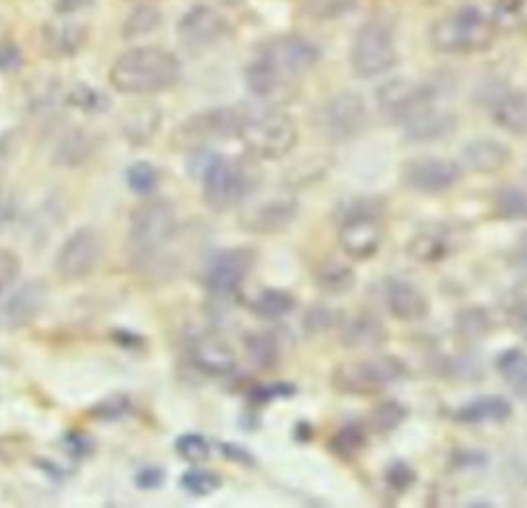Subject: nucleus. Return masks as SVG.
I'll list each match as a JSON object with an SVG mask.
<instances>
[{
    "instance_id": "f257e3e1",
    "label": "nucleus",
    "mask_w": 527,
    "mask_h": 508,
    "mask_svg": "<svg viewBox=\"0 0 527 508\" xmlns=\"http://www.w3.org/2000/svg\"><path fill=\"white\" fill-rule=\"evenodd\" d=\"M320 58V48L301 35H276L260 46L245 68V85L254 97L278 103L297 89V83L318 66Z\"/></svg>"
},
{
    "instance_id": "f03ea898",
    "label": "nucleus",
    "mask_w": 527,
    "mask_h": 508,
    "mask_svg": "<svg viewBox=\"0 0 527 508\" xmlns=\"http://www.w3.org/2000/svg\"><path fill=\"white\" fill-rule=\"evenodd\" d=\"M182 77V62L157 46L124 52L110 70V83L122 95H155L171 89Z\"/></svg>"
},
{
    "instance_id": "7ed1b4c3",
    "label": "nucleus",
    "mask_w": 527,
    "mask_h": 508,
    "mask_svg": "<svg viewBox=\"0 0 527 508\" xmlns=\"http://www.w3.org/2000/svg\"><path fill=\"white\" fill-rule=\"evenodd\" d=\"M237 138L254 157L276 161L287 157L299 140L297 124L291 114L276 103L239 107Z\"/></svg>"
},
{
    "instance_id": "20e7f679",
    "label": "nucleus",
    "mask_w": 527,
    "mask_h": 508,
    "mask_svg": "<svg viewBox=\"0 0 527 508\" xmlns=\"http://www.w3.org/2000/svg\"><path fill=\"white\" fill-rule=\"evenodd\" d=\"M497 21L478 7H460L431 27L433 50L449 56H468L488 50L497 40Z\"/></svg>"
},
{
    "instance_id": "39448f33",
    "label": "nucleus",
    "mask_w": 527,
    "mask_h": 508,
    "mask_svg": "<svg viewBox=\"0 0 527 508\" xmlns=\"http://www.w3.org/2000/svg\"><path fill=\"white\" fill-rule=\"evenodd\" d=\"M198 175L202 179L204 202L217 212L243 204L258 188L254 169L248 163L229 157L202 155Z\"/></svg>"
},
{
    "instance_id": "423d86ee",
    "label": "nucleus",
    "mask_w": 527,
    "mask_h": 508,
    "mask_svg": "<svg viewBox=\"0 0 527 508\" xmlns=\"http://www.w3.org/2000/svg\"><path fill=\"white\" fill-rule=\"evenodd\" d=\"M398 64V48L394 29L381 21L371 19L359 27L350 48V66L359 79H375L390 72Z\"/></svg>"
},
{
    "instance_id": "0eeeda50",
    "label": "nucleus",
    "mask_w": 527,
    "mask_h": 508,
    "mask_svg": "<svg viewBox=\"0 0 527 508\" xmlns=\"http://www.w3.org/2000/svg\"><path fill=\"white\" fill-rule=\"evenodd\" d=\"M381 208L373 200H355L342 210L338 243L350 260H371L383 241V229L379 219Z\"/></svg>"
},
{
    "instance_id": "6e6552de",
    "label": "nucleus",
    "mask_w": 527,
    "mask_h": 508,
    "mask_svg": "<svg viewBox=\"0 0 527 508\" xmlns=\"http://www.w3.org/2000/svg\"><path fill=\"white\" fill-rule=\"evenodd\" d=\"M175 229H178V219L167 202L155 200L138 206L130 216V231L128 243L136 260H153L155 253L171 241Z\"/></svg>"
},
{
    "instance_id": "1a4fd4ad",
    "label": "nucleus",
    "mask_w": 527,
    "mask_h": 508,
    "mask_svg": "<svg viewBox=\"0 0 527 508\" xmlns=\"http://www.w3.org/2000/svg\"><path fill=\"white\" fill-rule=\"evenodd\" d=\"M315 128L324 138L334 142H346L357 138L369 124L367 103L361 95L342 91L326 99L315 112Z\"/></svg>"
},
{
    "instance_id": "9d476101",
    "label": "nucleus",
    "mask_w": 527,
    "mask_h": 508,
    "mask_svg": "<svg viewBox=\"0 0 527 508\" xmlns=\"http://www.w3.org/2000/svg\"><path fill=\"white\" fill-rule=\"evenodd\" d=\"M437 91L431 85L394 79L377 89V107L385 120L406 126L410 120L435 107Z\"/></svg>"
},
{
    "instance_id": "9b49d317",
    "label": "nucleus",
    "mask_w": 527,
    "mask_h": 508,
    "mask_svg": "<svg viewBox=\"0 0 527 508\" xmlns=\"http://www.w3.org/2000/svg\"><path fill=\"white\" fill-rule=\"evenodd\" d=\"M406 367L396 356H375L359 362H350L336 369V385L348 393H377L385 385L402 379Z\"/></svg>"
},
{
    "instance_id": "f8f14e48",
    "label": "nucleus",
    "mask_w": 527,
    "mask_h": 508,
    "mask_svg": "<svg viewBox=\"0 0 527 508\" xmlns=\"http://www.w3.org/2000/svg\"><path fill=\"white\" fill-rule=\"evenodd\" d=\"M299 214V202L291 194L274 192L248 204L241 212V227L256 235H276L289 229Z\"/></svg>"
},
{
    "instance_id": "ddd939ff",
    "label": "nucleus",
    "mask_w": 527,
    "mask_h": 508,
    "mask_svg": "<svg viewBox=\"0 0 527 508\" xmlns=\"http://www.w3.org/2000/svg\"><path fill=\"white\" fill-rule=\"evenodd\" d=\"M101 256V235L91 227H83L62 243L56 256V270L66 280H81L95 270Z\"/></svg>"
},
{
    "instance_id": "4468645a",
    "label": "nucleus",
    "mask_w": 527,
    "mask_h": 508,
    "mask_svg": "<svg viewBox=\"0 0 527 508\" xmlns=\"http://www.w3.org/2000/svg\"><path fill=\"white\" fill-rule=\"evenodd\" d=\"M256 262V253L250 249H225L208 262L204 284L217 297L235 295L243 280L248 278Z\"/></svg>"
},
{
    "instance_id": "2eb2a0df",
    "label": "nucleus",
    "mask_w": 527,
    "mask_h": 508,
    "mask_svg": "<svg viewBox=\"0 0 527 508\" xmlns=\"http://www.w3.org/2000/svg\"><path fill=\"white\" fill-rule=\"evenodd\" d=\"M460 167L441 157H418L402 167L404 186L418 194H443L458 184Z\"/></svg>"
},
{
    "instance_id": "dca6fc26",
    "label": "nucleus",
    "mask_w": 527,
    "mask_h": 508,
    "mask_svg": "<svg viewBox=\"0 0 527 508\" xmlns=\"http://www.w3.org/2000/svg\"><path fill=\"white\" fill-rule=\"evenodd\" d=\"M229 31L225 15L208 5L190 9L178 23L180 42L190 50H204L221 42Z\"/></svg>"
},
{
    "instance_id": "f3484780",
    "label": "nucleus",
    "mask_w": 527,
    "mask_h": 508,
    "mask_svg": "<svg viewBox=\"0 0 527 508\" xmlns=\"http://www.w3.org/2000/svg\"><path fill=\"white\" fill-rule=\"evenodd\" d=\"M46 305V286L42 282H27L11 297L0 303V330H19L38 319Z\"/></svg>"
},
{
    "instance_id": "a211bd4d",
    "label": "nucleus",
    "mask_w": 527,
    "mask_h": 508,
    "mask_svg": "<svg viewBox=\"0 0 527 508\" xmlns=\"http://www.w3.org/2000/svg\"><path fill=\"white\" fill-rule=\"evenodd\" d=\"M190 358L206 375H229L237 367L235 350L215 334H202L192 340Z\"/></svg>"
},
{
    "instance_id": "6ab92c4d",
    "label": "nucleus",
    "mask_w": 527,
    "mask_h": 508,
    "mask_svg": "<svg viewBox=\"0 0 527 508\" xmlns=\"http://www.w3.org/2000/svg\"><path fill=\"white\" fill-rule=\"evenodd\" d=\"M385 305L400 321H420L429 315V301L420 288L400 278L385 282Z\"/></svg>"
},
{
    "instance_id": "aec40b11",
    "label": "nucleus",
    "mask_w": 527,
    "mask_h": 508,
    "mask_svg": "<svg viewBox=\"0 0 527 508\" xmlns=\"http://www.w3.org/2000/svg\"><path fill=\"white\" fill-rule=\"evenodd\" d=\"M239 130V107H217V110L204 112L192 118L184 126L188 140H219V138H237Z\"/></svg>"
},
{
    "instance_id": "412c9836",
    "label": "nucleus",
    "mask_w": 527,
    "mask_h": 508,
    "mask_svg": "<svg viewBox=\"0 0 527 508\" xmlns=\"http://www.w3.org/2000/svg\"><path fill=\"white\" fill-rule=\"evenodd\" d=\"M490 114L503 130L527 136V91H499L490 97Z\"/></svg>"
},
{
    "instance_id": "4be33fe9",
    "label": "nucleus",
    "mask_w": 527,
    "mask_h": 508,
    "mask_svg": "<svg viewBox=\"0 0 527 508\" xmlns=\"http://www.w3.org/2000/svg\"><path fill=\"white\" fill-rule=\"evenodd\" d=\"M462 159L474 173H497L509 165L511 149L501 140L478 138L466 144Z\"/></svg>"
},
{
    "instance_id": "5701e85b",
    "label": "nucleus",
    "mask_w": 527,
    "mask_h": 508,
    "mask_svg": "<svg viewBox=\"0 0 527 508\" xmlns=\"http://www.w3.org/2000/svg\"><path fill=\"white\" fill-rule=\"evenodd\" d=\"M513 416V408L505 397L486 395L453 412V420L460 424H501Z\"/></svg>"
},
{
    "instance_id": "b1692460",
    "label": "nucleus",
    "mask_w": 527,
    "mask_h": 508,
    "mask_svg": "<svg viewBox=\"0 0 527 508\" xmlns=\"http://www.w3.org/2000/svg\"><path fill=\"white\" fill-rule=\"evenodd\" d=\"M404 128V134L408 140L414 142H433V140H441L447 134H451L455 130V116L439 110V107H431V110L423 112L420 116H416L414 120H410Z\"/></svg>"
},
{
    "instance_id": "393cba45",
    "label": "nucleus",
    "mask_w": 527,
    "mask_h": 508,
    "mask_svg": "<svg viewBox=\"0 0 527 508\" xmlns=\"http://www.w3.org/2000/svg\"><path fill=\"white\" fill-rule=\"evenodd\" d=\"M42 44L48 56H56V58L75 56L85 44V29L77 23H66V21L48 23L44 29Z\"/></svg>"
},
{
    "instance_id": "a878e982",
    "label": "nucleus",
    "mask_w": 527,
    "mask_h": 508,
    "mask_svg": "<svg viewBox=\"0 0 527 508\" xmlns=\"http://www.w3.org/2000/svg\"><path fill=\"white\" fill-rule=\"evenodd\" d=\"M340 336L346 348H369V346H377L383 342L385 330L379 323V319H375L373 315L359 313V315L348 317L342 323Z\"/></svg>"
},
{
    "instance_id": "bb28decb",
    "label": "nucleus",
    "mask_w": 527,
    "mask_h": 508,
    "mask_svg": "<svg viewBox=\"0 0 527 508\" xmlns=\"http://www.w3.org/2000/svg\"><path fill=\"white\" fill-rule=\"evenodd\" d=\"M315 284H318L326 295H346L357 284L355 270L340 262H326L315 272Z\"/></svg>"
},
{
    "instance_id": "cd10ccee",
    "label": "nucleus",
    "mask_w": 527,
    "mask_h": 508,
    "mask_svg": "<svg viewBox=\"0 0 527 508\" xmlns=\"http://www.w3.org/2000/svg\"><path fill=\"white\" fill-rule=\"evenodd\" d=\"M497 367L513 393L527 402V354L521 350H507L499 356Z\"/></svg>"
},
{
    "instance_id": "c85d7f7f",
    "label": "nucleus",
    "mask_w": 527,
    "mask_h": 508,
    "mask_svg": "<svg viewBox=\"0 0 527 508\" xmlns=\"http://www.w3.org/2000/svg\"><path fill=\"white\" fill-rule=\"evenodd\" d=\"M449 251L447 237L439 231H420L416 237H412L408 245V253L418 262H437L443 260Z\"/></svg>"
},
{
    "instance_id": "c756f323",
    "label": "nucleus",
    "mask_w": 527,
    "mask_h": 508,
    "mask_svg": "<svg viewBox=\"0 0 527 508\" xmlns=\"http://www.w3.org/2000/svg\"><path fill=\"white\" fill-rule=\"evenodd\" d=\"M295 309V297L283 288H266L254 301V311L264 319H280Z\"/></svg>"
},
{
    "instance_id": "7c9ffc66",
    "label": "nucleus",
    "mask_w": 527,
    "mask_h": 508,
    "mask_svg": "<svg viewBox=\"0 0 527 508\" xmlns=\"http://www.w3.org/2000/svg\"><path fill=\"white\" fill-rule=\"evenodd\" d=\"M493 206L497 216L505 221H527V194L519 188H501Z\"/></svg>"
},
{
    "instance_id": "2f4dec72",
    "label": "nucleus",
    "mask_w": 527,
    "mask_h": 508,
    "mask_svg": "<svg viewBox=\"0 0 527 508\" xmlns=\"http://www.w3.org/2000/svg\"><path fill=\"white\" fill-rule=\"evenodd\" d=\"M91 142L93 140L85 132H81V130L73 132L58 147L56 163H60V165H79V163H83L93 151Z\"/></svg>"
},
{
    "instance_id": "473e14b6",
    "label": "nucleus",
    "mask_w": 527,
    "mask_h": 508,
    "mask_svg": "<svg viewBox=\"0 0 527 508\" xmlns=\"http://www.w3.org/2000/svg\"><path fill=\"white\" fill-rule=\"evenodd\" d=\"M245 346H248V352L258 367H272L280 358L278 340L268 332L250 334L248 340H245Z\"/></svg>"
},
{
    "instance_id": "72a5a7b5",
    "label": "nucleus",
    "mask_w": 527,
    "mask_h": 508,
    "mask_svg": "<svg viewBox=\"0 0 527 508\" xmlns=\"http://www.w3.org/2000/svg\"><path fill=\"white\" fill-rule=\"evenodd\" d=\"M408 416V410L400 404V402H383L379 404L371 416H369V422H371V428L375 432H392L396 430Z\"/></svg>"
},
{
    "instance_id": "f704fd0d",
    "label": "nucleus",
    "mask_w": 527,
    "mask_h": 508,
    "mask_svg": "<svg viewBox=\"0 0 527 508\" xmlns=\"http://www.w3.org/2000/svg\"><path fill=\"white\" fill-rule=\"evenodd\" d=\"M365 443H367V434L363 426L350 424V426H344L338 434H334L330 447L340 457H353L365 447Z\"/></svg>"
},
{
    "instance_id": "c9c22d12",
    "label": "nucleus",
    "mask_w": 527,
    "mask_h": 508,
    "mask_svg": "<svg viewBox=\"0 0 527 508\" xmlns=\"http://www.w3.org/2000/svg\"><path fill=\"white\" fill-rule=\"evenodd\" d=\"M303 9L309 17L326 21L357 9V0H303Z\"/></svg>"
},
{
    "instance_id": "e433bc0d",
    "label": "nucleus",
    "mask_w": 527,
    "mask_h": 508,
    "mask_svg": "<svg viewBox=\"0 0 527 508\" xmlns=\"http://www.w3.org/2000/svg\"><path fill=\"white\" fill-rule=\"evenodd\" d=\"M182 486L194 496H208L221 488V478L215 471L208 469H190L182 476Z\"/></svg>"
},
{
    "instance_id": "4c0bfd02",
    "label": "nucleus",
    "mask_w": 527,
    "mask_h": 508,
    "mask_svg": "<svg viewBox=\"0 0 527 508\" xmlns=\"http://www.w3.org/2000/svg\"><path fill=\"white\" fill-rule=\"evenodd\" d=\"M157 184H159V173L153 165L134 163L128 169V186L132 192H136L140 196H147V194L155 192Z\"/></svg>"
},
{
    "instance_id": "58836bf2",
    "label": "nucleus",
    "mask_w": 527,
    "mask_h": 508,
    "mask_svg": "<svg viewBox=\"0 0 527 508\" xmlns=\"http://www.w3.org/2000/svg\"><path fill=\"white\" fill-rule=\"evenodd\" d=\"M175 449L190 463H202L210 455V445L202 434H184V437H180L178 443H175Z\"/></svg>"
},
{
    "instance_id": "ea45409f",
    "label": "nucleus",
    "mask_w": 527,
    "mask_h": 508,
    "mask_svg": "<svg viewBox=\"0 0 527 508\" xmlns=\"http://www.w3.org/2000/svg\"><path fill=\"white\" fill-rule=\"evenodd\" d=\"M385 482H388L390 488L396 492H406L416 482V474L408 463L396 461L388 467V471H385Z\"/></svg>"
},
{
    "instance_id": "a19ab883",
    "label": "nucleus",
    "mask_w": 527,
    "mask_h": 508,
    "mask_svg": "<svg viewBox=\"0 0 527 508\" xmlns=\"http://www.w3.org/2000/svg\"><path fill=\"white\" fill-rule=\"evenodd\" d=\"M21 272V260L17 253L9 249H0V293H5L9 286L15 284Z\"/></svg>"
},
{
    "instance_id": "79ce46f5",
    "label": "nucleus",
    "mask_w": 527,
    "mask_h": 508,
    "mask_svg": "<svg viewBox=\"0 0 527 508\" xmlns=\"http://www.w3.org/2000/svg\"><path fill=\"white\" fill-rule=\"evenodd\" d=\"M161 23V17L153 9H140L136 11L128 23H126V35H143L157 29Z\"/></svg>"
},
{
    "instance_id": "37998d69",
    "label": "nucleus",
    "mask_w": 527,
    "mask_h": 508,
    "mask_svg": "<svg viewBox=\"0 0 527 508\" xmlns=\"http://www.w3.org/2000/svg\"><path fill=\"white\" fill-rule=\"evenodd\" d=\"M305 328L311 332H326L330 325L334 323L332 313L324 307H313L307 315H305Z\"/></svg>"
},
{
    "instance_id": "c03bdc74",
    "label": "nucleus",
    "mask_w": 527,
    "mask_h": 508,
    "mask_svg": "<svg viewBox=\"0 0 527 508\" xmlns=\"http://www.w3.org/2000/svg\"><path fill=\"white\" fill-rule=\"evenodd\" d=\"M295 393V385H289V383H274V385H268V387H260L254 391V399L260 404H268L272 402V399H278V397H287V395H293Z\"/></svg>"
},
{
    "instance_id": "a18cd8bd",
    "label": "nucleus",
    "mask_w": 527,
    "mask_h": 508,
    "mask_svg": "<svg viewBox=\"0 0 527 508\" xmlns=\"http://www.w3.org/2000/svg\"><path fill=\"white\" fill-rule=\"evenodd\" d=\"M525 7V0H497V11H495V21L497 25L503 21V19H513L517 17Z\"/></svg>"
},
{
    "instance_id": "49530a36",
    "label": "nucleus",
    "mask_w": 527,
    "mask_h": 508,
    "mask_svg": "<svg viewBox=\"0 0 527 508\" xmlns=\"http://www.w3.org/2000/svg\"><path fill=\"white\" fill-rule=\"evenodd\" d=\"M136 482L140 488H159L163 484V471L155 469V467L143 469L140 471V476Z\"/></svg>"
},
{
    "instance_id": "de8ad7c7",
    "label": "nucleus",
    "mask_w": 527,
    "mask_h": 508,
    "mask_svg": "<svg viewBox=\"0 0 527 508\" xmlns=\"http://www.w3.org/2000/svg\"><path fill=\"white\" fill-rule=\"evenodd\" d=\"M99 99H101V95H97L95 91H89L87 87L79 89L73 95V103H77L79 107H87V110H97V107H99Z\"/></svg>"
},
{
    "instance_id": "09e8293b",
    "label": "nucleus",
    "mask_w": 527,
    "mask_h": 508,
    "mask_svg": "<svg viewBox=\"0 0 527 508\" xmlns=\"http://www.w3.org/2000/svg\"><path fill=\"white\" fill-rule=\"evenodd\" d=\"M223 449H225V453H227L229 459L239 461V463H243V465H254V457H252L248 451H245V449H241V447H233V445H225Z\"/></svg>"
},
{
    "instance_id": "8fccbe9b",
    "label": "nucleus",
    "mask_w": 527,
    "mask_h": 508,
    "mask_svg": "<svg viewBox=\"0 0 527 508\" xmlns=\"http://www.w3.org/2000/svg\"><path fill=\"white\" fill-rule=\"evenodd\" d=\"M9 219V204L0 198V227H3V223Z\"/></svg>"
},
{
    "instance_id": "3c124183",
    "label": "nucleus",
    "mask_w": 527,
    "mask_h": 508,
    "mask_svg": "<svg viewBox=\"0 0 527 508\" xmlns=\"http://www.w3.org/2000/svg\"><path fill=\"white\" fill-rule=\"evenodd\" d=\"M519 334H521L523 340H527V315H523V317L519 319Z\"/></svg>"
}]
</instances>
